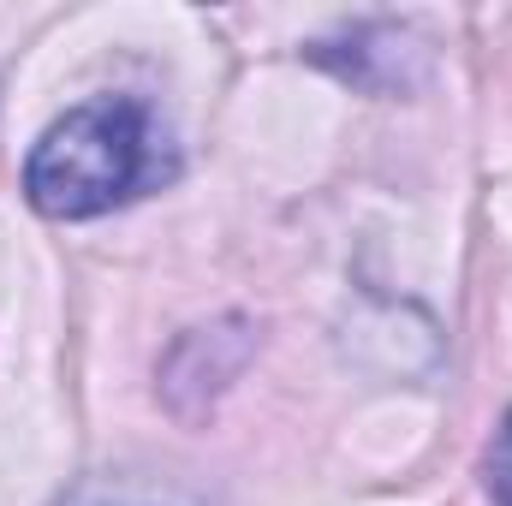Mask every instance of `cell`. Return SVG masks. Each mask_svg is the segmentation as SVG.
<instances>
[{
	"instance_id": "obj_3",
	"label": "cell",
	"mask_w": 512,
	"mask_h": 506,
	"mask_svg": "<svg viewBox=\"0 0 512 506\" xmlns=\"http://www.w3.org/2000/svg\"><path fill=\"white\" fill-rule=\"evenodd\" d=\"M66 506H108V501H96V495H72Z\"/></svg>"
},
{
	"instance_id": "obj_1",
	"label": "cell",
	"mask_w": 512,
	"mask_h": 506,
	"mask_svg": "<svg viewBox=\"0 0 512 506\" xmlns=\"http://www.w3.org/2000/svg\"><path fill=\"white\" fill-rule=\"evenodd\" d=\"M149 173V120L137 102H84L42 131L24 161V191L54 221H84L126 203Z\"/></svg>"
},
{
	"instance_id": "obj_2",
	"label": "cell",
	"mask_w": 512,
	"mask_h": 506,
	"mask_svg": "<svg viewBox=\"0 0 512 506\" xmlns=\"http://www.w3.org/2000/svg\"><path fill=\"white\" fill-rule=\"evenodd\" d=\"M483 477H489V495H495V506H512V411L501 417V429H495V441H489Z\"/></svg>"
}]
</instances>
